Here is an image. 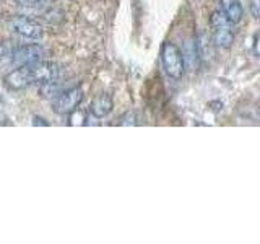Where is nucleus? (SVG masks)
Masks as SVG:
<instances>
[{"label":"nucleus","instance_id":"f257e3e1","mask_svg":"<svg viewBox=\"0 0 260 244\" xmlns=\"http://www.w3.org/2000/svg\"><path fill=\"white\" fill-rule=\"evenodd\" d=\"M60 67L54 62L39 60L29 65H21L15 67L12 72H8L4 81L8 89H23L31 85H43L47 81L59 80Z\"/></svg>","mask_w":260,"mask_h":244},{"label":"nucleus","instance_id":"f03ea898","mask_svg":"<svg viewBox=\"0 0 260 244\" xmlns=\"http://www.w3.org/2000/svg\"><path fill=\"white\" fill-rule=\"evenodd\" d=\"M210 24H211L213 44L221 49L231 47L234 41V31H233L234 23L228 20L223 12H213V15H211V18H210Z\"/></svg>","mask_w":260,"mask_h":244},{"label":"nucleus","instance_id":"7ed1b4c3","mask_svg":"<svg viewBox=\"0 0 260 244\" xmlns=\"http://www.w3.org/2000/svg\"><path fill=\"white\" fill-rule=\"evenodd\" d=\"M161 64L162 69L168 73L171 78L179 80L182 78L185 67H184V60H182V54L181 49H179L174 43H165L161 47Z\"/></svg>","mask_w":260,"mask_h":244},{"label":"nucleus","instance_id":"20e7f679","mask_svg":"<svg viewBox=\"0 0 260 244\" xmlns=\"http://www.w3.org/2000/svg\"><path fill=\"white\" fill-rule=\"evenodd\" d=\"M5 57L10 59V62L15 67H21V65H29L39 60H44L46 51L39 44H24V46L10 47V51H8Z\"/></svg>","mask_w":260,"mask_h":244},{"label":"nucleus","instance_id":"39448f33","mask_svg":"<svg viewBox=\"0 0 260 244\" xmlns=\"http://www.w3.org/2000/svg\"><path fill=\"white\" fill-rule=\"evenodd\" d=\"M83 89L80 86H72L54 98L52 101V109L59 116H69L72 111H75L78 106L83 101Z\"/></svg>","mask_w":260,"mask_h":244},{"label":"nucleus","instance_id":"423d86ee","mask_svg":"<svg viewBox=\"0 0 260 244\" xmlns=\"http://www.w3.org/2000/svg\"><path fill=\"white\" fill-rule=\"evenodd\" d=\"M8 28L26 39H41L44 35L43 26L32 18H28V16H15L8 21Z\"/></svg>","mask_w":260,"mask_h":244},{"label":"nucleus","instance_id":"0eeeda50","mask_svg":"<svg viewBox=\"0 0 260 244\" xmlns=\"http://www.w3.org/2000/svg\"><path fill=\"white\" fill-rule=\"evenodd\" d=\"M112 108H114L112 96L109 93H101L91 101V106H89V114L96 119H103L112 111Z\"/></svg>","mask_w":260,"mask_h":244},{"label":"nucleus","instance_id":"6e6552de","mask_svg":"<svg viewBox=\"0 0 260 244\" xmlns=\"http://www.w3.org/2000/svg\"><path fill=\"white\" fill-rule=\"evenodd\" d=\"M182 60H184V67L189 70H195L199 67V60H200V54H199V47H197V41H187L182 47Z\"/></svg>","mask_w":260,"mask_h":244},{"label":"nucleus","instance_id":"1a4fd4ad","mask_svg":"<svg viewBox=\"0 0 260 244\" xmlns=\"http://www.w3.org/2000/svg\"><path fill=\"white\" fill-rule=\"evenodd\" d=\"M219 4H221V12L231 23H238L242 20L244 10L241 0H219Z\"/></svg>","mask_w":260,"mask_h":244},{"label":"nucleus","instance_id":"9d476101","mask_svg":"<svg viewBox=\"0 0 260 244\" xmlns=\"http://www.w3.org/2000/svg\"><path fill=\"white\" fill-rule=\"evenodd\" d=\"M88 114L85 111H81V109H75V111H72L69 114V126L72 127H77V126H86L88 124Z\"/></svg>","mask_w":260,"mask_h":244},{"label":"nucleus","instance_id":"9b49d317","mask_svg":"<svg viewBox=\"0 0 260 244\" xmlns=\"http://www.w3.org/2000/svg\"><path fill=\"white\" fill-rule=\"evenodd\" d=\"M138 124V119L135 116V112H125L117 122V126H137Z\"/></svg>","mask_w":260,"mask_h":244},{"label":"nucleus","instance_id":"f8f14e48","mask_svg":"<svg viewBox=\"0 0 260 244\" xmlns=\"http://www.w3.org/2000/svg\"><path fill=\"white\" fill-rule=\"evenodd\" d=\"M20 7H26V8H39L47 4V0H15Z\"/></svg>","mask_w":260,"mask_h":244},{"label":"nucleus","instance_id":"ddd939ff","mask_svg":"<svg viewBox=\"0 0 260 244\" xmlns=\"http://www.w3.org/2000/svg\"><path fill=\"white\" fill-rule=\"evenodd\" d=\"M250 13L254 18H258L260 15V0H250Z\"/></svg>","mask_w":260,"mask_h":244},{"label":"nucleus","instance_id":"4468645a","mask_svg":"<svg viewBox=\"0 0 260 244\" xmlns=\"http://www.w3.org/2000/svg\"><path fill=\"white\" fill-rule=\"evenodd\" d=\"M32 126H44V127H47V126H49V122H46L44 119H41V117L35 116V117H32Z\"/></svg>","mask_w":260,"mask_h":244}]
</instances>
